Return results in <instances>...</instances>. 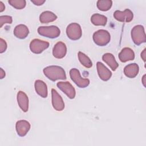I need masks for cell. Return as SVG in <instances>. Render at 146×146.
I'll return each instance as SVG.
<instances>
[{"mask_svg": "<svg viewBox=\"0 0 146 146\" xmlns=\"http://www.w3.org/2000/svg\"><path fill=\"white\" fill-rule=\"evenodd\" d=\"M44 75L50 80L55 82L58 79L64 80L66 74L64 70L59 66H49L43 70Z\"/></svg>", "mask_w": 146, "mask_h": 146, "instance_id": "obj_1", "label": "cell"}, {"mask_svg": "<svg viewBox=\"0 0 146 146\" xmlns=\"http://www.w3.org/2000/svg\"><path fill=\"white\" fill-rule=\"evenodd\" d=\"M131 38L133 43L139 46L146 42V36L143 26L138 25L134 26L131 30Z\"/></svg>", "mask_w": 146, "mask_h": 146, "instance_id": "obj_2", "label": "cell"}, {"mask_svg": "<svg viewBox=\"0 0 146 146\" xmlns=\"http://www.w3.org/2000/svg\"><path fill=\"white\" fill-rule=\"evenodd\" d=\"M110 40V34L106 30H99L93 34V40L94 43L99 46H106L109 43Z\"/></svg>", "mask_w": 146, "mask_h": 146, "instance_id": "obj_3", "label": "cell"}, {"mask_svg": "<svg viewBox=\"0 0 146 146\" xmlns=\"http://www.w3.org/2000/svg\"><path fill=\"white\" fill-rule=\"evenodd\" d=\"M38 34L43 36L54 39L58 38L60 34V30L56 26H40L38 29Z\"/></svg>", "mask_w": 146, "mask_h": 146, "instance_id": "obj_4", "label": "cell"}, {"mask_svg": "<svg viewBox=\"0 0 146 146\" xmlns=\"http://www.w3.org/2000/svg\"><path fill=\"white\" fill-rule=\"evenodd\" d=\"M70 76L73 82L79 88H86L90 84V80L87 78H83L77 68H74L71 69L70 71Z\"/></svg>", "mask_w": 146, "mask_h": 146, "instance_id": "obj_5", "label": "cell"}, {"mask_svg": "<svg viewBox=\"0 0 146 146\" xmlns=\"http://www.w3.org/2000/svg\"><path fill=\"white\" fill-rule=\"evenodd\" d=\"M66 34L68 38L72 40L79 39L82 35L80 26L77 23H71L66 28Z\"/></svg>", "mask_w": 146, "mask_h": 146, "instance_id": "obj_6", "label": "cell"}, {"mask_svg": "<svg viewBox=\"0 0 146 146\" xmlns=\"http://www.w3.org/2000/svg\"><path fill=\"white\" fill-rule=\"evenodd\" d=\"M49 45L50 43L48 42L39 39H34L30 43V49L32 52L39 54L44 50L47 49L49 47Z\"/></svg>", "mask_w": 146, "mask_h": 146, "instance_id": "obj_7", "label": "cell"}, {"mask_svg": "<svg viewBox=\"0 0 146 146\" xmlns=\"http://www.w3.org/2000/svg\"><path fill=\"white\" fill-rule=\"evenodd\" d=\"M113 17L119 22H129L133 19V14L131 10L126 9L124 11H115L113 13Z\"/></svg>", "mask_w": 146, "mask_h": 146, "instance_id": "obj_8", "label": "cell"}, {"mask_svg": "<svg viewBox=\"0 0 146 146\" xmlns=\"http://www.w3.org/2000/svg\"><path fill=\"white\" fill-rule=\"evenodd\" d=\"M57 87L64 92L70 99H74L75 97L76 92L74 87L68 82H59L56 84Z\"/></svg>", "mask_w": 146, "mask_h": 146, "instance_id": "obj_9", "label": "cell"}, {"mask_svg": "<svg viewBox=\"0 0 146 146\" xmlns=\"http://www.w3.org/2000/svg\"><path fill=\"white\" fill-rule=\"evenodd\" d=\"M52 105L57 111H62L64 108V103L61 96L54 88L51 89Z\"/></svg>", "mask_w": 146, "mask_h": 146, "instance_id": "obj_10", "label": "cell"}, {"mask_svg": "<svg viewBox=\"0 0 146 146\" xmlns=\"http://www.w3.org/2000/svg\"><path fill=\"white\" fill-rule=\"evenodd\" d=\"M96 68L98 75L102 80L107 81L111 78V71L100 62L96 63Z\"/></svg>", "mask_w": 146, "mask_h": 146, "instance_id": "obj_11", "label": "cell"}, {"mask_svg": "<svg viewBox=\"0 0 146 146\" xmlns=\"http://www.w3.org/2000/svg\"><path fill=\"white\" fill-rule=\"evenodd\" d=\"M67 53V47L62 42H57L53 47L52 55L57 59H62L65 56Z\"/></svg>", "mask_w": 146, "mask_h": 146, "instance_id": "obj_12", "label": "cell"}, {"mask_svg": "<svg viewBox=\"0 0 146 146\" xmlns=\"http://www.w3.org/2000/svg\"><path fill=\"white\" fill-rule=\"evenodd\" d=\"M15 128L17 134L21 137L25 136L30 129V123L25 120H20L17 121Z\"/></svg>", "mask_w": 146, "mask_h": 146, "instance_id": "obj_13", "label": "cell"}, {"mask_svg": "<svg viewBox=\"0 0 146 146\" xmlns=\"http://www.w3.org/2000/svg\"><path fill=\"white\" fill-rule=\"evenodd\" d=\"M17 102L21 109L25 112L29 110V98L27 95L23 91H19L17 94Z\"/></svg>", "mask_w": 146, "mask_h": 146, "instance_id": "obj_14", "label": "cell"}, {"mask_svg": "<svg viewBox=\"0 0 146 146\" xmlns=\"http://www.w3.org/2000/svg\"><path fill=\"white\" fill-rule=\"evenodd\" d=\"M118 57L121 62L124 63L129 60H133L135 59V53L131 48L124 47L119 54Z\"/></svg>", "mask_w": 146, "mask_h": 146, "instance_id": "obj_15", "label": "cell"}, {"mask_svg": "<svg viewBox=\"0 0 146 146\" xmlns=\"http://www.w3.org/2000/svg\"><path fill=\"white\" fill-rule=\"evenodd\" d=\"M36 92L41 97L45 98L47 97L48 91L46 84L41 80H36L34 83Z\"/></svg>", "mask_w": 146, "mask_h": 146, "instance_id": "obj_16", "label": "cell"}, {"mask_svg": "<svg viewBox=\"0 0 146 146\" xmlns=\"http://www.w3.org/2000/svg\"><path fill=\"white\" fill-rule=\"evenodd\" d=\"M13 33L15 37L21 39H23L28 36L29 30L26 25L20 24L15 26Z\"/></svg>", "mask_w": 146, "mask_h": 146, "instance_id": "obj_17", "label": "cell"}, {"mask_svg": "<svg viewBox=\"0 0 146 146\" xmlns=\"http://www.w3.org/2000/svg\"><path fill=\"white\" fill-rule=\"evenodd\" d=\"M139 71V67L136 63H131L127 65L124 68L125 75L129 78H135Z\"/></svg>", "mask_w": 146, "mask_h": 146, "instance_id": "obj_18", "label": "cell"}, {"mask_svg": "<svg viewBox=\"0 0 146 146\" xmlns=\"http://www.w3.org/2000/svg\"><path fill=\"white\" fill-rule=\"evenodd\" d=\"M103 60L107 64L112 71H115L119 67V64L115 60L113 54L111 53H106L102 56Z\"/></svg>", "mask_w": 146, "mask_h": 146, "instance_id": "obj_19", "label": "cell"}, {"mask_svg": "<svg viewBox=\"0 0 146 146\" xmlns=\"http://www.w3.org/2000/svg\"><path fill=\"white\" fill-rule=\"evenodd\" d=\"M57 19V16L50 11L42 12L39 16V21L42 23H48L54 22Z\"/></svg>", "mask_w": 146, "mask_h": 146, "instance_id": "obj_20", "label": "cell"}, {"mask_svg": "<svg viewBox=\"0 0 146 146\" xmlns=\"http://www.w3.org/2000/svg\"><path fill=\"white\" fill-rule=\"evenodd\" d=\"M91 23L95 26H105L107 22L106 16L100 14H94L91 17Z\"/></svg>", "mask_w": 146, "mask_h": 146, "instance_id": "obj_21", "label": "cell"}, {"mask_svg": "<svg viewBox=\"0 0 146 146\" xmlns=\"http://www.w3.org/2000/svg\"><path fill=\"white\" fill-rule=\"evenodd\" d=\"M78 55L79 60L83 66L88 68L92 66V62L88 56L81 51H79Z\"/></svg>", "mask_w": 146, "mask_h": 146, "instance_id": "obj_22", "label": "cell"}, {"mask_svg": "<svg viewBox=\"0 0 146 146\" xmlns=\"http://www.w3.org/2000/svg\"><path fill=\"white\" fill-rule=\"evenodd\" d=\"M112 5V1L111 0H99L96 3V6L98 9L103 11L109 10Z\"/></svg>", "mask_w": 146, "mask_h": 146, "instance_id": "obj_23", "label": "cell"}, {"mask_svg": "<svg viewBox=\"0 0 146 146\" xmlns=\"http://www.w3.org/2000/svg\"><path fill=\"white\" fill-rule=\"evenodd\" d=\"M8 3L15 9L18 10L23 9L26 5V2L25 0H9Z\"/></svg>", "mask_w": 146, "mask_h": 146, "instance_id": "obj_24", "label": "cell"}, {"mask_svg": "<svg viewBox=\"0 0 146 146\" xmlns=\"http://www.w3.org/2000/svg\"><path fill=\"white\" fill-rule=\"evenodd\" d=\"M13 22V19L9 15H2L0 17V27H2L4 24H11Z\"/></svg>", "mask_w": 146, "mask_h": 146, "instance_id": "obj_25", "label": "cell"}, {"mask_svg": "<svg viewBox=\"0 0 146 146\" xmlns=\"http://www.w3.org/2000/svg\"><path fill=\"white\" fill-rule=\"evenodd\" d=\"M7 43L6 41L2 38L0 39V53L2 54L7 49Z\"/></svg>", "mask_w": 146, "mask_h": 146, "instance_id": "obj_26", "label": "cell"}, {"mask_svg": "<svg viewBox=\"0 0 146 146\" xmlns=\"http://www.w3.org/2000/svg\"><path fill=\"white\" fill-rule=\"evenodd\" d=\"M31 2L33 3L35 5L41 6L46 2V1L45 0H31Z\"/></svg>", "mask_w": 146, "mask_h": 146, "instance_id": "obj_27", "label": "cell"}, {"mask_svg": "<svg viewBox=\"0 0 146 146\" xmlns=\"http://www.w3.org/2000/svg\"><path fill=\"white\" fill-rule=\"evenodd\" d=\"M141 57L142 59L144 60V62H145V48L143 50V51L141 53Z\"/></svg>", "mask_w": 146, "mask_h": 146, "instance_id": "obj_28", "label": "cell"}, {"mask_svg": "<svg viewBox=\"0 0 146 146\" xmlns=\"http://www.w3.org/2000/svg\"><path fill=\"white\" fill-rule=\"evenodd\" d=\"M0 70H1V71H0V77L1 78H0L2 79L5 76V72L2 68H0Z\"/></svg>", "mask_w": 146, "mask_h": 146, "instance_id": "obj_29", "label": "cell"}, {"mask_svg": "<svg viewBox=\"0 0 146 146\" xmlns=\"http://www.w3.org/2000/svg\"><path fill=\"white\" fill-rule=\"evenodd\" d=\"M5 6L2 1H0V12H2L5 10Z\"/></svg>", "mask_w": 146, "mask_h": 146, "instance_id": "obj_30", "label": "cell"}, {"mask_svg": "<svg viewBox=\"0 0 146 146\" xmlns=\"http://www.w3.org/2000/svg\"><path fill=\"white\" fill-rule=\"evenodd\" d=\"M145 75H144L143 76V78H142V83H143L144 86L145 87Z\"/></svg>", "mask_w": 146, "mask_h": 146, "instance_id": "obj_31", "label": "cell"}]
</instances>
